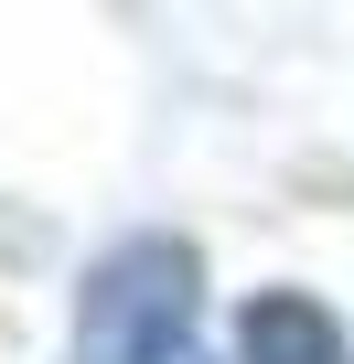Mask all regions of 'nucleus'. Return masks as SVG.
Wrapping results in <instances>:
<instances>
[{
  "instance_id": "nucleus-1",
  "label": "nucleus",
  "mask_w": 354,
  "mask_h": 364,
  "mask_svg": "<svg viewBox=\"0 0 354 364\" xmlns=\"http://www.w3.org/2000/svg\"><path fill=\"white\" fill-rule=\"evenodd\" d=\"M76 364H215L204 247L194 236H118L76 289Z\"/></svg>"
},
{
  "instance_id": "nucleus-2",
  "label": "nucleus",
  "mask_w": 354,
  "mask_h": 364,
  "mask_svg": "<svg viewBox=\"0 0 354 364\" xmlns=\"http://www.w3.org/2000/svg\"><path fill=\"white\" fill-rule=\"evenodd\" d=\"M236 353L247 364H354V332L311 300V289H258L236 311Z\"/></svg>"
}]
</instances>
